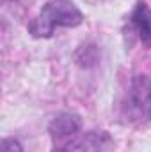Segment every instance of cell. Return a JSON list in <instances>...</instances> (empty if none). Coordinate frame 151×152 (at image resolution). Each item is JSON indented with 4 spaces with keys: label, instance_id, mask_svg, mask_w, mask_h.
Instances as JSON below:
<instances>
[{
    "label": "cell",
    "instance_id": "6da1fadb",
    "mask_svg": "<svg viewBox=\"0 0 151 152\" xmlns=\"http://www.w3.org/2000/svg\"><path fill=\"white\" fill-rule=\"evenodd\" d=\"M82 21L84 14L71 0H50L29 23V34L32 37L46 39L53 36L57 27H78Z\"/></svg>",
    "mask_w": 151,
    "mask_h": 152
},
{
    "label": "cell",
    "instance_id": "7a4b0ae2",
    "mask_svg": "<svg viewBox=\"0 0 151 152\" xmlns=\"http://www.w3.org/2000/svg\"><path fill=\"white\" fill-rule=\"evenodd\" d=\"M128 113L135 120L151 122V78L137 75L132 78L128 88Z\"/></svg>",
    "mask_w": 151,
    "mask_h": 152
},
{
    "label": "cell",
    "instance_id": "3957f363",
    "mask_svg": "<svg viewBox=\"0 0 151 152\" xmlns=\"http://www.w3.org/2000/svg\"><path fill=\"white\" fill-rule=\"evenodd\" d=\"M112 138L105 131H85L55 143L52 152H110Z\"/></svg>",
    "mask_w": 151,
    "mask_h": 152
},
{
    "label": "cell",
    "instance_id": "277c9868",
    "mask_svg": "<svg viewBox=\"0 0 151 152\" xmlns=\"http://www.w3.org/2000/svg\"><path fill=\"white\" fill-rule=\"evenodd\" d=\"M80 129H82V118L71 112H61L52 118V122L48 126V133L55 143L76 136L80 133Z\"/></svg>",
    "mask_w": 151,
    "mask_h": 152
},
{
    "label": "cell",
    "instance_id": "5b68a950",
    "mask_svg": "<svg viewBox=\"0 0 151 152\" xmlns=\"http://www.w3.org/2000/svg\"><path fill=\"white\" fill-rule=\"evenodd\" d=\"M132 23L139 34V39L144 46H151V9L144 4L139 2L132 12Z\"/></svg>",
    "mask_w": 151,
    "mask_h": 152
},
{
    "label": "cell",
    "instance_id": "8992f818",
    "mask_svg": "<svg viewBox=\"0 0 151 152\" xmlns=\"http://www.w3.org/2000/svg\"><path fill=\"white\" fill-rule=\"evenodd\" d=\"M0 152H23V147L14 138H4L0 142Z\"/></svg>",
    "mask_w": 151,
    "mask_h": 152
},
{
    "label": "cell",
    "instance_id": "52a82bcc",
    "mask_svg": "<svg viewBox=\"0 0 151 152\" xmlns=\"http://www.w3.org/2000/svg\"><path fill=\"white\" fill-rule=\"evenodd\" d=\"M5 2H16V0H5Z\"/></svg>",
    "mask_w": 151,
    "mask_h": 152
}]
</instances>
